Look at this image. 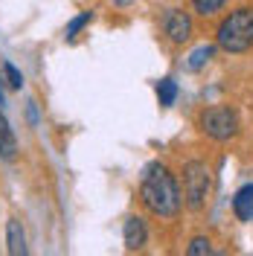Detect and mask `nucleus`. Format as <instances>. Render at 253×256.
<instances>
[{"label":"nucleus","instance_id":"1","mask_svg":"<svg viewBox=\"0 0 253 256\" xmlns=\"http://www.w3.org/2000/svg\"><path fill=\"white\" fill-rule=\"evenodd\" d=\"M140 204L152 216L158 218H174L180 207H184V192H180V184L178 178L160 163H148L142 169V180H140Z\"/></svg>","mask_w":253,"mask_h":256},{"label":"nucleus","instance_id":"2","mask_svg":"<svg viewBox=\"0 0 253 256\" xmlns=\"http://www.w3.org/2000/svg\"><path fill=\"white\" fill-rule=\"evenodd\" d=\"M216 44L230 56H244L253 50V6H236L218 20L216 26Z\"/></svg>","mask_w":253,"mask_h":256},{"label":"nucleus","instance_id":"3","mask_svg":"<svg viewBox=\"0 0 253 256\" xmlns=\"http://www.w3.org/2000/svg\"><path fill=\"white\" fill-rule=\"evenodd\" d=\"M184 204L190 212H204L210 204V192H212V169L206 160L192 158L184 163Z\"/></svg>","mask_w":253,"mask_h":256},{"label":"nucleus","instance_id":"4","mask_svg":"<svg viewBox=\"0 0 253 256\" xmlns=\"http://www.w3.org/2000/svg\"><path fill=\"white\" fill-rule=\"evenodd\" d=\"M198 131L212 143H230L242 134V116L233 105H210L198 114Z\"/></svg>","mask_w":253,"mask_h":256},{"label":"nucleus","instance_id":"5","mask_svg":"<svg viewBox=\"0 0 253 256\" xmlns=\"http://www.w3.org/2000/svg\"><path fill=\"white\" fill-rule=\"evenodd\" d=\"M163 35L169 38V44L174 47H184L190 44L192 35H195V20L186 9H169L163 18Z\"/></svg>","mask_w":253,"mask_h":256},{"label":"nucleus","instance_id":"6","mask_svg":"<svg viewBox=\"0 0 253 256\" xmlns=\"http://www.w3.org/2000/svg\"><path fill=\"white\" fill-rule=\"evenodd\" d=\"M122 242H126L128 250H142L148 244V224L142 216H131L122 224Z\"/></svg>","mask_w":253,"mask_h":256},{"label":"nucleus","instance_id":"7","mask_svg":"<svg viewBox=\"0 0 253 256\" xmlns=\"http://www.w3.org/2000/svg\"><path fill=\"white\" fill-rule=\"evenodd\" d=\"M233 216L242 224L253 222V180L236 190V195H233Z\"/></svg>","mask_w":253,"mask_h":256},{"label":"nucleus","instance_id":"8","mask_svg":"<svg viewBox=\"0 0 253 256\" xmlns=\"http://www.w3.org/2000/svg\"><path fill=\"white\" fill-rule=\"evenodd\" d=\"M6 250H9L12 256H26L30 254L24 224L18 222V218H9V222H6Z\"/></svg>","mask_w":253,"mask_h":256},{"label":"nucleus","instance_id":"9","mask_svg":"<svg viewBox=\"0 0 253 256\" xmlns=\"http://www.w3.org/2000/svg\"><path fill=\"white\" fill-rule=\"evenodd\" d=\"M0 160H6V163H15L18 160L15 131H12V126H9V120L3 116V111H0Z\"/></svg>","mask_w":253,"mask_h":256},{"label":"nucleus","instance_id":"10","mask_svg":"<svg viewBox=\"0 0 253 256\" xmlns=\"http://www.w3.org/2000/svg\"><path fill=\"white\" fill-rule=\"evenodd\" d=\"M216 52H218V44H204V47H198L190 58L184 62V70H186V73H198V70H204L206 64L216 58Z\"/></svg>","mask_w":253,"mask_h":256},{"label":"nucleus","instance_id":"11","mask_svg":"<svg viewBox=\"0 0 253 256\" xmlns=\"http://www.w3.org/2000/svg\"><path fill=\"white\" fill-rule=\"evenodd\" d=\"M230 0H192V12L201 18H216L227 9Z\"/></svg>","mask_w":253,"mask_h":256},{"label":"nucleus","instance_id":"12","mask_svg":"<svg viewBox=\"0 0 253 256\" xmlns=\"http://www.w3.org/2000/svg\"><path fill=\"white\" fill-rule=\"evenodd\" d=\"M154 90H158L160 108H172L174 99H178V82L166 76V79H160V82H158V88H154Z\"/></svg>","mask_w":253,"mask_h":256},{"label":"nucleus","instance_id":"13","mask_svg":"<svg viewBox=\"0 0 253 256\" xmlns=\"http://www.w3.org/2000/svg\"><path fill=\"white\" fill-rule=\"evenodd\" d=\"M94 20V12H82V15H76L70 24H67V30H64V41H76L79 38V32L88 26Z\"/></svg>","mask_w":253,"mask_h":256},{"label":"nucleus","instance_id":"14","mask_svg":"<svg viewBox=\"0 0 253 256\" xmlns=\"http://www.w3.org/2000/svg\"><path fill=\"white\" fill-rule=\"evenodd\" d=\"M212 254V239L210 236H195L186 244V256H210Z\"/></svg>","mask_w":253,"mask_h":256},{"label":"nucleus","instance_id":"15","mask_svg":"<svg viewBox=\"0 0 253 256\" xmlns=\"http://www.w3.org/2000/svg\"><path fill=\"white\" fill-rule=\"evenodd\" d=\"M3 73H6V84H9L12 90H20V88H24V73H20L12 62H3Z\"/></svg>","mask_w":253,"mask_h":256},{"label":"nucleus","instance_id":"16","mask_svg":"<svg viewBox=\"0 0 253 256\" xmlns=\"http://www.w3.org/2000/svg\"><path fill=\"white\" fill-rule=\"evenodd\" d=\"M26 114H30V122H32V126H38V111H35V102H30Z\"/></svg>","mask_w":253,"mask_h":256},{"label":"nucleus","instance_id":"17","mask_svg":"<svg viewBox=\"0 0 253 256\" xmlns=\"http://www.w3.org/2000/svg\"><path fill=\"white\" fill-rule=\"evenodd\" d=\"M114 6H120V9H126V6H131V0H114Z\"/></svg>","mask_w":253,"mask_h":256},{"label":"nucleus","instance_id":"18","mask_svg":"<svg viewBox=\"0 0 253 256\" xmlns=\"http://www.w3.org/2000/svg\"><path fill=\"white\" fill-rule=\"evenodd\" d=\"M0 105H3V90H0Z\"/></svg>","mask_w":253,"mask_h":256}]
</instances>
